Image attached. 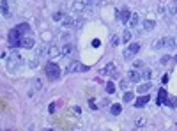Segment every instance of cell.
Wrapping results in <instances>:
<instances>
[{
    "label": "cell",
    "instance_id": "cell-24",
    "mask_svg": "<svg viewBox=\"0 0 177 131\" xmlns=\"http://www.w3.org/2000/svg\"><path fill=\"white\" fill-rule=\"evenodd\" d=\"M106 92H108V94H114V92H115V85H114V82H108V83H106Z\"/></svg>",
    "mask_w": 177,
    "mask_h": 131
},
{
    "label": "cell",
    "instance_id": "cell-9",
    "mask_svg": "<svg viewBox=\"0 0 177 131\" xmlns=\"http://www.w3.org/2000/svg\"><path fill=\"white\" fill-rule=\"evenodd\" d=\"M62 23H64L66 29H73V27H76V20H75L73 16H64Z\"/></svg>",
    "mask_w": 177,
    "mask_h": 131
},
{
    "label": "cell",
    "instance_id": "cell-40",
    "mask_svg": "<svg viewBox=\"0 0 177 131\" xmlns=\"http://www.w3.org/2000/svg\"><path fill=\"white\" fill-rule=\"evenodd\" d=\"M30 68H37V60H30Z\"/></svg>",
    "mask_w": 177,
    "mask_h": 131
},
{
    "label": "cell",
    "instance_id": "cell-4",
    "mask_svg": "<svg viewBox=\"0 0 177 131\" xmlns=\"http://www.w3.org/2000/svg\"><path fill=\"white\" fill-rule=\"evenodd\" d=\"M34 45H36L34 37H21V48L30 50V48H34Z\"/></svg>",
    "mask_w": 177,
    "mask_h": 131
},
{
    "label": "cell",
    "instance_id": "cell-13",
    "mask_svg": "<svg viewBox=\"0 0 177 131\" xmlns=\"http://www.w3.org/2000/svg\"><path fill=\"white\" fill-rule=\"evenodd\" d=\"M151 89H152V83H151V82L142 83V85H138V94H147Z\"/></svg>",
    "mask_w": 177,
    "mask_h": 131
},
{
    "label": "cell",
    "instance_id": "cell-32",
    "mask_svg": "<svg viewBox=\"0 0 177 131\" xmlns=\"http://www.w3.org/2000/svg\"><path fill=\"white\" fill-rule=\"evenodd\" d=\"M133 68H135V69H142V68H144V60H137V62H133Z\"/></svg>",
    "mask_w": 177,
    "mask_h": 131
},
{
    "label": "cell",
    "instance_id": "cell-6",
    "mask_svg": "<svg viewBox=\"0 0 177 131\" xmlns=\"http://www.w3.org/2000/svg\"><path fill=\"white\" fill-rule=\"evenodd\" d=\"M149 99H151V96H149V94H142L140 98H137L135 106H137V108H142V106H145V103H149Z\"/></svg>",
    "mask_w": 177,
    "mask_h": 131
},
{
    "label": "cell",
    "instance_id": "cell-8",
    "mask_svg": "<svg viewBox=\"0 0 177 131\" xmlns=\"http://www.w3.org/2000/svg\"><path fill=\"white\" fill-rule=\"evenodd\" d=\"M7 62H9V64H7V66H9V69H11V71H14V69H16V66H18V62H20L18 53H13V55L9 57V60H7Z\"/></svg>",
    "mask_w": 177,
    "mask_h": 131
},
{
    "label": "cell",
    "instance_id": "cell-26",
    "mask_svg": "<svg viewBox=\"0 0 177 131\" xmlns=\"http://www.w3.org/2000/svg\"><path fill=\"white\" fill-rule=\"evenodd\" d=\"M165 105H168L170 108H175V99H174V98H168V96H167V98H165Z\"/></svg>",
    "mask_w": 177,
    "mask_h": 131
},
{
    "label": "cell",
    "instance_id": "cell-16",
    "mask_svg": "<svg viewBox=\"0 0 177 131\" xmlns=\"http://www.w3.org/2000/svg\"><path fill=\"white\" fill-rule=\"evenodd\" d=\"M129 18H131V13H129L128 7H124V9L121 11V21H129Z\"/></svg>",
    "mask_w": 177,
    "mask_h": 131
},
{
    "label": "cell",
    "instance_id": "cell-21",
    "mask_svg": "<svg viewBox=\"0 0 177 131\" xmlns=\"http://www.w3.org/2000/svg\"><path fill=\"white\" fill-rule=\"evenodd\" d=\"M122 57H124V60H131L133 57H135V53H133L129 48H124V53H122Z\"/></svg>",
    "mask_w": 177,
    "mask_h": 131
},
{
    "label": "cell",
    "instance_id": "cell-31",
    "mask_svg": "<svg viewBox=\"0 0 177 131\" xmlns=\"http://www.w3.org/2000/svg\"><path fill=\"white\" fill-rule=\"evenodd\" d=\"M119 43H121V37H119L117 34H115V36H112V46H117Z\"/></svg>",
    "mask_w": 177,
    "mask_h": 131
},
{
    "label": "cell",
    "instance_id": "cell-29",
    "mask_svg": "<svg viewBox=\"0 0 177 131\" xmlns=\"http://www.w3.org/2000/svg\"><path fill=\"white\" fill-rule=\"evenodd\" d=\"M170 60H172V57H170V55H163V57H161V60H160V62H161V64H163V66H167V64H168V62H170Z\"/></svg>",
    "mask_w": 177,
    "mask_h": 131
},
{
    "label": "cell",
    "instance_id": "cell-25",
    "mask_svg": "<svg viewBox=\"0 0 177 131\" xmlns=\"http://www.w3.org/2000/svg\"><path fill=\"white\" fill-rule=\"evenodd\" d=\"M135 126H137V128H144V126H145V117H137Z\"/></svg>",
    "mask_w": 177,
    "mask_h": 131
},
{
    "label": "cell",
    "instance_id": "cell-22",
    "mask_svg": "<svg viewBox=\"0 0 177 131\" xmlns=\"http://www.w3.org/2000/svg\"><path fill=\"white\" fill-rule=\"evenodd\" d=\"M2 13H4V16H9V2L7 0H2Z\"/></svg>",
    "mask_w": 177,
    "mask_h": 131
},
{
    "label": "cell",
    "instance_id": "cell-5",
    "mask_svg": "<svg viewBox=\"0 0 177 131\" xmlns=\"http://www.w3.org/2000/svg\"><path fill=\"white\" fill-rule=\"evenodd\" d=\"M128 76H129V82H133V83H137V82L142 80V73L137 71V69H131V71L128 73Z\"/></svg>",
    "mask_w": 177,
    "mask_h": 131
},
{
    "label": "cell",
    "instance_id": "cell-20",
    "mask_svg": "<svg viewBox=\"0 0 177 131\" xmlns=\"http://www.w3.org/2000/svg\"><path fill=\"white\" fill-rule=\"evenodd\" d=\"M122 99H124V103H131L133 99H135V94H133L131 91H128V92H124V96H122Z\"/></svg>",
    "mask_w": 177,
    "mask_h": 131
},
{
    "label": "cell",
    "instance_id": "cell-19",
    "mask_svg": "<svg viewBox=\"0 0 177 131\" xmlns=\"http://www.w3.org/2000/svg\"><path fill=\"white\" fill-rule=\"evenodd\" d=\"M131 37H133V32H131V30H124V32H122V43H124V45L131 41Z\"/></svg>",
    "mask_w": 177,
    "mask_h": 131
},
{
    "label": "cell",
    "instance_id": "cell-41",
    "mask_svg": "<svg viewBox=\"0 0 177 131\" xmlns=\"http://www.w3.org/2000/svg\"><path fill=\"white\" fill-rule=\"evenodd\" d=\"M161 82H163V83H167V82H168V75H163V78H161Z\"/></svg>",
    "mask_w": 177,
    "mask_h": 131
},
{
    "label": "cell",
    "instance_id": "cell-7",
    "mask_svg": "<svg viewBox=\"0 0 177 131\" xmlns=\"http://www.w3.org/2000/svg\"><path fill=\"white\" fill-rule=\"evenodd\" d=\"M101 73H103V75H112V78H117V68H115L114 64H108Z\"/></svg>",
    "mask_w": 177,
    "mask_h": 131
},
{
    "label": "cell",
    "instance_id": "cell-14",
    "mask_svg": "<svg viewBox=\"0 0 177 131\" xmlns=\"http://www.w3.org/2000/svg\"><path fill=\"white\" fill-rule=\"evenodd\" d=\"M138 23H140V16H138V13H135V14H131V18H129V27H138Z\"/></svg>",
    "mask_w": 177,
    "mask_h": 131
},
{
    "label": "cell",
    "instance_id": "cell-39",
    "mask_svg": "<svg viewBox=\"0 0 177 131\" xmlns=\"http://www.w3.org/2000/svg\"><path fill=\"white\" fill-rule=\"evenodd\" d=\"M99 45H101V41H99V39H94V41H92V46H94V48L99 46Z\"/></svg>",
    "mask_w": 177,
    "mask_h": 131
},
{
    "label": "cell",
    "instance_id": "cell-11",
    "mask_svg": "<svg viewBox=\"0 0 177 131\" xmlns=\"http://www.w3.org/2000/svg\"><path fill=\"white\" fill-rule=\"evenodd\" d=\"M59 53H62L55 45H50V46H46V55L48 57H55V55H59Z\"/></svg>",
    "mask_w": 177,
    "mask_h": 131
},
{
    "label": "cell",
    "instance_id": "cell-2",
    "mask_svg": "<svg viewBox=\"0 0 177 131\" xmlns=\"http://www.w3.org/2000/svg\"><path fill=\"white\" fill-rule=\"evenodd\" d=\"M88 68L87 66H83L82 62L78 60H71L68 66H66V75H69V73H82V71H87Z\"/></svg>",
    "mask_w": 177,
    "mask_h": 131
},
{
    "label": "cell",
    "instance_id": "cell-37",
    "mask_svg": "<svg viewBox=\"0 0 177 131\" xmlns=\"http://www.w3.org/2000/svg\"><path fill=\"white\" fill-rule=\"evenodd\" d=\"M69 39H71V34H62V41L64 43H68Z\"/></svg>",
    "mask_w": 177,
    "mask_h": 131
},
{
    "label": "cell",
    "instance_id": "cell-3",
    "mask_svg": "<svg viewBox=\"0 0 177 131\" xmlns=\"http://www.w3.org/2000/svg\"><path fill=\"white\" fill-rule=\"evenodd\" d=\"M60 52H62V55H66V57H68V55H73L76 50H75V45H73V43H64V46L60 48Z\"/></svg>",
    "mask_w": 177,
    "mask_h": 131
},
{
    "label": "cell",
    "instance_id": "cell-34",
    "mask_svg": "<svg viewBox=\"0 0 177 131\" xmlns=\"http://www.w3.org/2000/svg\"><path fill=\"white\" fill-rule=\"evenodd\" d=\"M161 48H165V37L156 43V50H161Z\"/></svg>",
    "mask_w": 177,
    "mask_h": 131
},
{
    "label": "cell",
    "instance_id": "cell-23",
    "mask_svg": "<svg viewBox=\"0 0 177 131\" xmlns=\"http://www.w3.org/2000/svg\"><path fill=\"white\" fill-rule=\"evenodd\" d=\"M152 78V71L151 69H144L142 71V80H151Z\"/></svg>",
    "mask_w": 177,
    "mask_h": 131
},
{
    "label": "cell",
    "instance_id": "cell-15",
    "mask_svg": "<svg viewBox=\"0 0 177 131\" xmlns=\"http://www.w3.org/2000/svg\"><path fill=\"white\" fill-rule=\"evenodd\" d=\"M16 29L20 30V34H21V36H23V34H29V32H30V27H29V23H20Z\"/></svg>",
    "mask_w": 177,
    "mask_h": 131
},
{
    "label": "cell",
    "instance_id": "cell-10",
    "mask_svg": "<svg viewBox=\"0 0 177 131\" xmlns=\"http://www.w3.org/2000/svg\"><path fill=\"white\" fill-rule=\"evenodd\" d=\"M142 27H144V30H145V32H151L154 27H156V21H154V20H144Z\"/></svg>",
    "mask_w": 177,
    "mask_h": 131
},
{
    "label": "cell",
    "instance_id": "cell-30",
    "mask_svg": "<svg viewBox=\"0 0 177 131\" xmlns=\"http://www.w3.org/2000/svg\"><path fill=\"white\" fill-rule=\"evenodd\" d=\"M167 98V91H160V99H158V105H161Z\"/></svg>",
    "mask_w": 177,
    "mask_h": 131
},
{
    "label": "cell",
    "instance_id": "cell-12",
    "mask_svg": "<svg viewBox=\"0 0 177 131\" xmlns=\"http://www.w3.org/2000/svg\"><path fill=\"white\" fill-rule=\"evenodd\" d=\"M167 9H168V14H170V16H175V14H177V0H170Z\"/></svg>",
    "mask_w": 177,
    "mask_h": 131
},
{
    "label": "cell",
    "instance_id": "cell-35",
    "mask_svg": "<svg viewBox=\"0 0 177 131\" xmlns=\"http://www.w3.org/2000/svg\"><path fill=\"white\" fill-rule=\"evenodd\" d=\"M128 85H129V78L121 82V89H122V91H126V89H128Z\"/></svg>",
    "mask_w": 177,
    "mask_h": 131
},
{
    "label": "cell",
    "instance_id": "cell-33",
    "mask_svg": "<svg viewBox=\"0 0 177 131\" xmlns=\"http://www.w3.org/2000/svg\"><path fill=\"white\" fill-rule=\"evenodd\" d=\"M82 2H83L85 7H92V6L96 4V0H82Z\"/></svg>",
    "mask_w": 177,
    "mask_h": 131
},
{
    "label": "cell",
    "instance_id": "cell-1",
    "mask_svg": "<svg viewBox=\"0 0 177 131\" xmlns=\"http://www.w3.org/2000/svg\"><path fill=\"white\" fill-rule=\"evenodd\" d=\"M46 76H48L52 82L59 80V78H60V68H59L57 64H53V62H48V64H46Z\"/></svg>",
    "mask_w": 177,
    "mask_h": 131
},
{
    "label": "cell",
    "instance_id": "cell-28",
    "mask_svg": "<svg viewBox=\"0 0 177 131\" xmlns=\"http://www.w3.org/2000/svg\"><path fill=\"white\" fill-rule=\"evenodd\" d=\"M32 87H34V91H39V89H41V87H43V83H41V80H37V78H36V80L32 82Z\"/></svg>",
    "mask_w": 177,
    "mask_h": 131
},
{
    "label": "cell",
    "instance_id": "cell-27",
    "mask_svg": "<svg viewBox=\"0 0 177 131\" xmlns=\"http://www.w3.org/2000/svg\"><path fill=\"white\" fill-rule=\"evenodd\" d=\"M53 20H55V21H60V20H64V13H62V11H57V13H53Z\"/></svg>",
    "mask_w": 177,
    "mask_h": 131
},
{
    "label": "cell",
    "instance_id": "cell-36",
    "mask_svg": "<svg viewBox=\"0 0 177 131\" xmlns=\"http://www.w3.org/2000/svg\"><path fill=\"white\" fill-rule=\"evenodd\" d=\"M55 110H57V105H55V103H50V106H48V112H50V114H53Z\"/></svg>",
    "mask_w": 177,
    "mask_h": 131
},
{
    "label": "cell",
    "instance_id": "cell-38",
    "mask_svg": "<svg viewBox=\"0 0 177 131\" xmlns=\"http://www.w3.org/2000/svg\"><path fill=\"white\" fill-rule=\"evenodd\" d=\"M88 106H91V108H92V110H96V108H98V105H96V101H92V99H91V101H88Z\"/></svg>",
    "mask_w": 177,
    "mask_h": 131
},
{
    "label": "cell",
    "instance_id": "cell-18",
    "mask_svg": "<svg viewBox=\"0 0 177 131\" xmlns=\"http://www.w3.org/2000/svg\"><path fill=\"white\" fill-rule=\"evenodd\" d=\"M175 43H177V41H175L174 37H165V48H167V50L174 48V46H175Z\"/></svg>",
    "mask_w": 177,
    "mask_h": 131
},
{
    "label": "cell",
    "instance_id": "cell-42",
    "mask_svg": "<svg viewBox=\"0 0 177 131\" xmlns=\"http://www.w3.org/2000/svg\"><path fill=\"white\" fill-rule=\"evenodd\" d=\"M175 60H177V55H175Z\"/></svg>",
    "mask_w": 177,
    "mask_h": 131
},
{
    "label": "cell",
    "instance_id": "cell-17",
    "mask_svg": "<svg viewBox=\"0 0 177 131\" xmlns=\"http://www.w3.org/2000/svg\"><path fill=\"white\" fill-rule=\"evenodd\" d=\"M110 112H112V115H119V114L122 112V106L117 105V103H114L112 106H110Z\"/></svg>",
    "mask_w": 177,
    "mask_h": 131
}]
</instances>
